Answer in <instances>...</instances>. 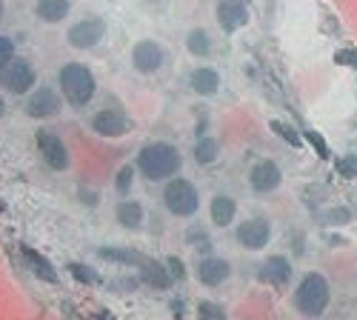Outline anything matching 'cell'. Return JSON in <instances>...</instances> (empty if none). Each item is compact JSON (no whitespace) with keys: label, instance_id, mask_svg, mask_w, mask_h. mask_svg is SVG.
Masks as SVG:
<instances>
[{"label":"cell","instance_id":"obj_17","mask_svg":"<svg viewBox=\"0 0 357 320\" xmlns=\"http://www.w3.org/2000/svg\"><path fill=\"white\" fill-rule=\"evenodd\" d=\"M140 275H143V280L149 286L158 289V292H166V289H172V283H174V277H172V272L166 266V260H146V266L140 269Z\"/></svg>","mask_w":357,"mask_h":320},{"label":"cell","instance_id":"obj_16","mask_svg":"<svg viewBox=\"0 0 357 320\" xmlns=\"http://www.w3.org/2000/svg\"><path fill=\"white\" fill-rule=\"evenodd\" d=\"M289 277H291V264H289L286 257H280V254H272V257L260 266V280H263V283L283 286V283H289Z\"/></svg>","mask_w":357,"mask_h":320},{"label":"cell","instance_id":"obj_33","mask_svg":"<svg viewBox=\"0 0 357 320\" xmlns=\"http://www.w3.org/2000/svg\"><path fill=\"white\" fill-rule=\"evenodd\" d=\"M335 61H337V63H343V66L357 69V52H354V49H343V52H337V54H335Z\"/></svg>","mask_w":357,"mask_h":320},{"label":"cell","instance_id":"obj_10","mask_svg":"<svg viewBox=\"0 0 357 320\" xmlns=\"http://www.w3.org/2000/svg\"><path fill=\"white\" fill-rule=\"evenodd\" d=\"M26 112H29V118H54L57 112H61V98H57V92H52L49 86H40L38 92H32V98H29L26 103Z\"/></svg>","mask_w":357,"mask_h":320},{"label":"cell","instance_id":"obj_1","mask_svg":"<svg viewBox=\"0 0 357 320\" xmlns=\"http://www.w3.org/2000/svg\"><path fill=\"white\" fill-rule=\"evenodd\" d=\"M183 166V158L172 143H149L137 152V169L149 181H169Z\"/></svg>","mask_w":357,"mask_h":320},{"label":"cell","instance_id":"obj_14","mask_svg":"<svg viewBox=\"0 0 357 320\" xmlns=\"http://www.w3.org/2000/svg\"><path fill=\"white\" fill-rule=\"evenodd\" d=\"M195 272H197V280L203 286H220L223 280H229L231 266H229V260H223V257H203V260H197Z\"/></svg>","mask_w":357,"mask_h":320},{"label":"cell","instance_id":"obj_31","mask_svg":"<svg viewBox=\"0 0 357 320\" xmlns=\"http://www.w3.org/2000/svg\"><path fill=\"white\" fill-rule=\"evenodd\" d=\"M337 172L343 174V178H354V174H357V158H340L337 160Z\"/></svg>","mask_w":357,"mask_h":320},{"label":"cell","instance_id":"obj_11","mask_svg":"<svg viewBox=\"0 0 357 320\" xmlns=\"http://www.w3.org/2000/svg\"><path fill=\"white\" fill-rule=\"evenodd\" d=\"M92 129L103 137H121L132 129V121L126 118L123 112H114V109H103L95 114V121H92Z\"/></svg>","mask_w":357,"mask_h":320},{"label":"cell","instance_id":"obj_15","mask_svg":"<svg viewBox=\"0 0 357 320\" xmlns=\"http://www.w3.org/2000/svg\"><path fill=\"white\" fill-rule=\"evenodd\" d=\"M98 254L103 260H112V264H121V266H132L137 272L146 266V260H149L137 249H126V246H103V249H98Z\"/></svg>","mask_w":357,"mask_h":320},{"label":"cell","instance_id":"obj_22","mask_svg":"<svg viewBox=\"0 0 357 320\" xmlns=\"http://www.w3.org/2000/svg\"><path fill=\"white\" fill-rule=\"evenodd\" d=\"M234 200L231 197H226V195H218L215 200H212V223L215 226H229L231 220H234Z\"/></svg>","mask_w":357,"mask_h":320},{"label":"cell","instance_id":"obj_21","mask_svg":"<svg viewBox=\"0 0 357 320\" xmlns=\"http://www.w3.org/2000/svg\"><path fill=\"white\" fill-rule=\"evenodd\" d=\"M117 223L123 229H140L143 223V206L137 200H123L121 206H117Z\"/></svg>","mask_w":357,"mask_h":320},{"label":"cell","instance_id":"obj_23","mask_svg":"<svg viewBox=\"0 0 357 320\" xmlns=\"http://www.w3.org/2000/svg\"><path fill=\"white\" fill-rule=\"evenodd\" d=\"M66 272H69L77 283H86V286H100V283H103V277L98 275V269L86 266V264H77V260H72V264L66 266Z\"/></svg>","mask_w":357,"mask_h":320},{"label":"cell","instance_id":"obj_36","mask_svg":"<svg viewBox=\"0 0 357 320\" xmlns=\"http://www.w3.org/2000/svg\"><path fill=\"white\" fill-rule=\"evenodd\" d=\"M0 17H3V0H0Z\"/></svg>","mask_w":357,"mask_h":320},{"label":"cell","instance_id":"obj_30","mask_svg":"<svg viewBox=\"0 0 357 320\" xmlns=\"http://www.w3.org/2000/svg\"><path fill=\"white\" fill-rule=\"evenodd\" d=\"M166 266H169V272H172L174 280H183L186 277V264H183L181 257H166Z\"/></svg>","mask_w":357,"mask_h":320},{"label":"cell","instance_id":"obj_6","mask_svg":"<svg viewBox=\"0 0 357 320\" xmlns=\"http://www.w3.org/2000/svg\"><path fill=\"white\" fill-rule=\"evenodd\" d=\"M272 241V223L263 220V218H249L237 226V243L257 252V249H266Z\"/></svg>","mask_w":357,"mask_h":320},{"label":"cell","instance_id":"obj_2","mask_svg":"<svg viewBox=\"0 0 357 320\" xmlns=\"http://www.w3.org/2000/svg\"><path fill=\"white\" fill-rule=\"evenodd\" d=\"M61 92L72 106H86L95 98V75L89 72L83 63H66L61 69Z\"/></svg>","mask_w":357,"mask_h":320},{"label":"cell","instance_id":"obj_19","mask_svg":"<svg viewBox=\"0 0 357 320\" xmlns=\"http://www.w3.org/2000/svg\"><path fill=\"white\" fill-rule=\"evenodd\" d=\"M192 89L203 98H209L220 89V75L215 69H195L192 72Z\"/></svg>","mask_w":357,"mask_h":320},{"label":"cell","instance_id":"obj_28","mask_svg":"<svg viewBox=\"0 0 357 320\" xmlns=\"http://www.w3.org/2000/svg\"><path fill=\"white\" fill-rule=\"evenodd\" d=\"M272 132H278L286 143H291V146H301V135H297L291 126H286L283 121H272Z\"/></svg>","mask_w":357,"mask_h":320},{"label":"cell","instance_id":"obj_18","mask_svg":"<svg viewBox=\"0 0 357 320\" xmlns=\"http://www.w3.org/2000/svg\"><path fill=\"white\" fill-rule=\"evenodd\" d=\"M20 257H23V264L32 269L40 280H46V283H57V275H54V266L49 264V260L40 254V252H35L32 246H23L20 243Z\"/></svg>","mask_w":357,"mask_h":320},{"label":"cell","instance_id":"obj_9","mask_svg":"<svg viewBox=\"0 0 357 320\" xmlns=\"http://www.w3.org/2000/svg\"><path fill=\"white\" fill-rule=\"evenodd\" d=\"M218 23L226 35L237 32L249 23V9H246V0H220L218 6Z\"/></svg>","mask_w":357,"mask_h":320},{"label":"cell","instance_id":"obj_34","mask_svg":"<svg viewBox=\"0 0 357 320\" xmlns=\"http://www.w3.org/2000/svg\"><path fill=\"white\" fill-rule=\"evenodd\" d=\"M86 320H112V314L109 312H95V314H89Z\"/></svg>","mask_w":357,"mask_h":320},{"label":"cell","instance_id":"obj_8","mask_svg":"<svg viewBox=\"0 0 357 320\" xmlns=\"http://www.w3.org/2000/svg\"><path fill=\"white\" fill-rule=\"evenodd\" d=\"M106 35V23L100 17H86L69 29V46L75 49H92Z\"/></svg>","mask_w":357,"mask_h":320},{"label":"cell","instance_id":"obj_3","mask_svg":"<svg viewBox=\"0 0 357 320\" xmlns=\"http://www.w3.org/2000/svg\"><path fill=\"white\" fill-rule=\"evenodd\" d=\"M294 306L309 317L323 314V309L329 306V283H326V277L317 272L306 275L301 280V286L294 289Z\"/></svg>","mask_w":357,"mask_h":320},{"label":"cell","instance_id":"obj_26","mask_svg":"<svg viewBox=\"0 0 357 320\" xmlns=\"http://www.w3.org/2000/svg\"><path fill=\"white\" fill-rule=\"evenodd\" d=\"M132 183H135V169H132V166H121V169H117V174H114V189L121 192V195H126V192L132 189Z\"/></svg>","mask_w":357,"mask_h":320},{"label":"cell","instance_id":"obj_25","mask_svg":"<svg viewBox=\"0 0 357 320\" xmlns=\"http://www.w3.org/2000/svg\"><path fill=\"white\" fill-rule=\"evenodd\" d=\"M186 46H189V52L192 54H197V57H206L212 52V38L203 32V29H195V32H189V38H186Z\"/></svg>","mask_w":357,"mask_h":320},{"label":"cell","instance_id":"obj_12","mask_svg":"<svg viewBox=\"0 0 357 320\" xmlns=\"http://www.w3.org/2000/svg\"><path fill=\"white\" fill-rule=\"evenodd\" d=\"M132 63H135V69L143 72V75L158 72L160 63H163V49H160V43H155V40H140V43L135 46V52H132Z\"/></svg>","mask_w":357,"mask_h":320},{"label":"cell","instance_id":"obj_13","mask_svg":"<svg viewBox=\"0 0 357 320\" xmlns=\"http://www.w3.org/2000/svg\"><path fill=\"white\" fill-rule=\"evenodd\" d=\"M280 169L272 163V160H260V163H255V169L249 172V183H252V189L255 192H260V195H266V192H275L278 186H280Z\"/></svg>","mask_w":357,"mask_h":320},{"label":"cell","instance_id":"obj_24","mask_svg":"<svg viewBox=\"0 0 357 320\" xmlns=\"http://www.w3.org/2000/svg\"><path fill=\"white\" fill-rule=\"evenodd\" d=\"M218 152H220V146H218L215 137H200L197 146H195V160L203 163V166H209V163L218 160Z\"/></svg>","mask_w":357,"mask_h":320},{"label":"cell","instance_id":"obj_37","mask_svg":"<svg viewBox=\"0 0 357 320\" xmlns=\"http://www.w3.org/2000/svg\"><path fill=\"white\" fill-rule=\"evenodd\" d=\"M3 209H6V206H3V200H0V212H3Z\"/></svg>","mask_w":357,"mask_h":320},{"label":"cell","instance_id":"obj_20","mask_svg":"<svg viewBox=\"0 0 357 320\" xmlns=\"http://www.w3.org/2000/svg\"><path fill=\"white\" fill-rule=\"evenodd\" d=\"M72 3L69 0H38V17L46 23H57L69 15Z\"/></svg>","mask_w":357,"mask_h":320},{"label":"cell","instance_id":"obj_5","mask_svg":"<svg viewBox=\"0 0 357 320\" xmlns=\"http://www.w3.org/2000/svg\"><path fill=\"white\" fill-rule=\"evenodd\" d=\"M35 137H38V149H40V158L46 160V166L54 172H66L69 169V149L63 146V140L46 129H40Z\"/></svg>","mask_w":357,"mask_h":320},{"label":"cell","instance_id":"obj_4","mask_svg":"<svg viewBox=\"0 0 357 320\" xmlns=\"http://www.w3.org/2000/svg\"><path fill=\"white\" fill-rule=\"evenodd\" d=\"M163 203L169 206L172 215L189 218V215H195L197 206H200V195H197V189H195L192 181H186V178H172V181L166 183V189H163Z\"/></svg>","mask_w":357,"mask_h":320},{"label":"cell","instance_id":"obj_7","mask_svg":"<svg viewBox=\"0 0 357 320\" xmlns=\"http://www.w3.org/2000/svg\"><path fill=\"white\" fill-rule=\"evenodd\" d=\"M0 80H3V86L9 92L20 95V92H29L35 86V69L29 61L17 57V61H12L6 69H0Z\"/></svg>","mask_w":357,"mask_h":320},{"label":"cell","instance_id":"obj_27","mask_svg":"<svg viewBox=\"0 0 357 320\" xmlns=\"http://www.w3.org/2000/svg\"><path fill=\"white\" fill-rule=\"evenodd\" d=\"M197 317H200V320H226V312H223L218 303H212V300H203V303L197 306Z\"/></svg>","mask_w":357,"mask_h":320},{"label":"cell","instance_id":"obj_35","mask_svg":"<svg viewBox=\"0 0 357 320\" xmlns=\"http://www.w3.org/2000/svg\"><path fill=\"white\" fill-rule=\"evenodd\" d=\"M3 112H6V100L0 98V118H3Z\"/></svg>","mask_w":357,"mask_h":320},{"label":"cell","instance_id":"obj_32","mask_svg":"<svg viewBox=\"0 0 357 320\" xmlns=\"http://www.w3.org/2000/svg\"><path fill=\"white\" fill-rule=\"evenodd\" d=\"M303 137H306V140L312 143V146L317 149V155H320V158H329V149H326V143H323V137H320L317 132H306Z\"/></svg>","mask_w":357,"mask_h":320},{"label":"cell","instance_id":"obj_29","mask_svg":"<svg viewBox=\"0 0 357 320\" xmlns=\"http://www.w3.org/2000/svg\"><path fill=\"white\" fill-rule=\"evenodd\" d=\"M15 61V43L9 38H0V69H6Z\"/></svg>","mask_w":357,"mask_h":320}]
</instances>
